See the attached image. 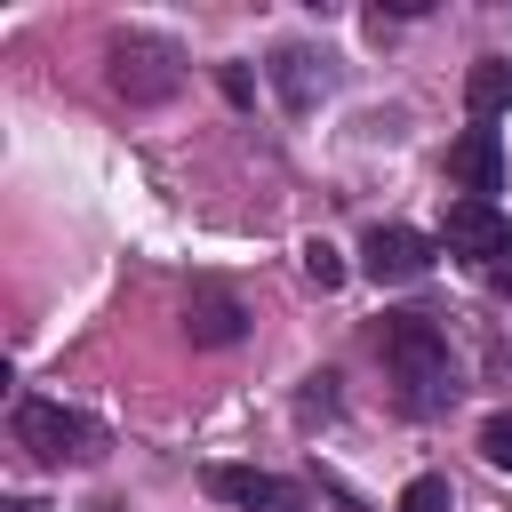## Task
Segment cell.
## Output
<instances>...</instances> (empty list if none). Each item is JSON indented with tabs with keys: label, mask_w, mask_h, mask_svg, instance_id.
Wrapping results in <instances>:
<instances>
[{
	"label": "cell",
	"mask_w": 512,
	"mask_h": 512,
	"mask_svg": "<svg viewBox=\"0 0 512 512\" xmlns=\"http://www.w3.org/2000/svg\"><path fill=\"white\" fill-rule=\"evenodd\" d=\"M376 344H384V360H392L408 408H440V400L456 392V384H448V336H440L424 312H392Z\"/></svg>",
	"instance_id": "6da1fadb"
},
{
	"label": "cell",
	"mask_w": 512,
	"mask_h": 512,
	"mask_svg": "<svg viewBox=\"0 0 512 512\" xmlns=\"http://www.w3.org/2000/svg\"><path fill=\"white\" fill-rule=\"evenodd\" d=\"M16 448H32L40 464H88L104 448V432H96V416H80L64 400H24L16 408Z\"/></svg>",
	"instance_id": "7a4b0ae2"
},
{
	"label": "cell",
	"mask_w": 512,
	"mask_h": 512,
	"mask_svg": "<svg viewBox=\"0 0 512 512\" xmlns=\"http://www.w3.org/2000/svg\"><path fill=\"white\" fill-rule=\"evenodd\" d=\"M360 264H368V280H424L432 272V240L408 232V224H376L360 240Z\"/></svg>",
	"instance_id": "3957f363"
},
{
	"label": "cell",
	"mask_w": 512,
	"mask_h": 512,
	"mask_svg": "<svg viewBox=\"0 0 512 512\" xmlns=\"http://www.w3.org/2000/svg\"><path fill=\"white\" fill-rule=\"evenodd\" d=\"M208 488H216L224 504H240V512H304V488H296V480H280V472L216 464V472H208Z\"/></svg>",
	"instance_id": "277c9868"
},
{
	"label": "cell",
	"mask_w": 512,
	"mask_h": 512,
	"mask_svg": "<svg viewBox=\"0 0 512 512\" xmlns=\"http://www.w3.org/2000/svg\"><path fill=\"white\" fill-rule=\"evenodd\" d=\"M448 176L464 184V200L504 192V144H496V128H464V136L448 144Z\"/></svg>",
	"instance_id": "5b68a950"
},
{
	"label": "cell",
	"mask_w": 512,
	"mask_h": 512,
	"mask_svg": "<svg viewBox=\"0 0 512 512\" xmlns=\"http://www.w3.org/2000/svg\"><path fill=\"white\" fill-rule=\"evenodd\" d=\"M440 240H448L456 256H504V248H512V232H504L496 200H448V224H440Z\"/></svg>",
	"instance_id": "8992f818"
},
{
	"label": "cell",
	"mask_w": 512,
	"mask_h": 512,
	"mask_svg": "<svg viewBox=\"0 0 512 512\" xmlns=\"http://www.w3.org/2000/svg\"><path fill=\"white\" fill-rule=\"evenodd\" d=\"M112 88L120 96H168L176 88V56L152 48V40H128V48H112Z\"/></svg>",
	"instance_id": "52a82bcc"
},
{
	"label": "cell",
	"mask_w": 512,
	"mask_h": 512,
	"mask_svg": "<svg viewBox=\"0 0 512 512\" xmlns=\"http://www.w3.org/2000/svg\"><path fill=\"white\" fill-rule=\"evenodd\" d=\"M464 104H472L480 128H488L496 112H512V64H504V56H480V64L464 72Z\"/></svg>",
	"instance_id": "ba28073f"
},
{
	"label": "cell",
	"mask_w": 512,
	"mask_h": 512,
	"mask_svg": "<svg viewBox=\"0 0 512 512\" xmlns=\"http://www.w3.org/2000/svg\"><path fill=\"white\" fill-rule=\"evenodd\" d=\"M184 328H192V344H232V336H240V304H232L224 288H200V296L184 304Z\"/></svg>",
	"instance_id": "9c48e42d"
},
{
	"label": "cell",
	"mask_w": 512,
	"mask_h": 512,
	"mask_svg": "<svg viewBox=\"0 0 512 512\" xmlns=\"http://www.w3.org/2000/svg\"><path fill=\"white\" fill-rule=\"evenodd\" d=\"M272 80H280L288 112H304V104H312V56H304V48H280V56H272Z\"/></svg>",
	"instance_id": "30bf717a"
},
{
	"label": "cell",
	"mask_w": 512,
	"mask_h": 512,
	"mask_svg": "<svg viewBox=\"0 0 512 512\" xmlns=\"http://www.w3.org/2000/svg\"><path fill=\"white\" fill-rule=\"evenodd\" d=\"M400 512H456V496H448L440 472H416V480L400 488Z\"/></svg>",
	"instance_id": "8fae6325"
},
{
	"label": "cell",
	"mask_w": 512,
	"mask_h": 512,
	"mask_svg": "<svg viewBox=\"0 0 512 512\" xmlns=\"http://www.w3.org/2000/svg\"><path fill=\"white\" fill-rule=\"evenodd\" d=\"M480 456H488L496 472H512V416H488V424H480Z\"/></svg>",
	"instance_id": "7c38bea8"
},
{
	"label": "cell",
	"mask_w": 512,
	"mask_h": 512,
	"mask_svg": "<svg viewBox=\"0 0 512 512\" xmlns=\"http://www.w3.org/2000/svg\"><path fill=\"white\" fill-rule=\"evenodd\" d=\"M304 272H312L320 288H336V280H344V256H336L328 240H312V248H304Z\"/></svg>",
	"instance_id": "4fadbf2b"
},
{
	"label": "cell",
	"mask_w": 512,
	"mask_h": 512,
	"mask_svg": "<svg viewBox=\"0 0 512 512\" xmlns=\"http://www.w3.org/2000/svg\"><path fill=\"white\" fill-rule=\"evenodd\" d=\"M496 280H504V288H512V248H504V256H496Z\"/></svg>",
	"instance_id": "5bb4252c"
}]
</instances>
